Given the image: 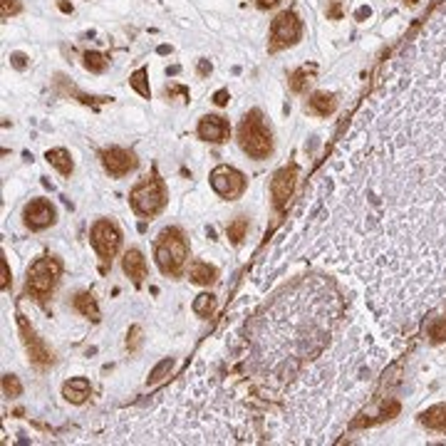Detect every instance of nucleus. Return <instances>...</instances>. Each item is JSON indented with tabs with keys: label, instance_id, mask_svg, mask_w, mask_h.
Wrapping results in <instances>:
<instances>
[{
	"label": "nucleus",
	"instance_id": "obj_18",
	"mask_svg": "<svg viewBox=\"0 0 446 446\" xmlns=\"http://www.w3.org/2000/svg\"><path fill=\"white\" fill-rule=\"evenodd\" d=\"M90 382L87 379H82V377H74V379H70V382H65V387H63V397L67 401H72V404H82V401L90 397Z\"/></svg>",
	"mask_w": 446,
	"mask_h": 446
},
{
	"label": "nucleus",
	"instance_id": "obj_19",
	"mask_svg": "<svg viewBox=\"0 0 446 446\" xmlns=\"http://www.w3.org/2000/svg\"><path fill=\"white\" fill-rule=\"evenodd\" d=\"M308 109L317 117H328L337 109V99L333 95H325V92H317V95L310 97V102H308Z\"/></svg>",
	"mask_w": 446,
	"mask_h": 446
},
{
	"label": "nucleus",
	"instance_id": "obj_10",
	"mask_svg": "<svg viewBox=\"0 0 446 446\" xmlns=\"http://www.w3.org/2000/svg\"><path fill=\"white\" fill-rule=\"evenodd\" d=\"M90 238L102 260H112V255L119 250V243H122V233H119V228L114 226L112 221H97L92 226Z\"/></svg>",
	"mask_w": 446,
	"mask_h": 446
},
{
	"label": "nucleus",
	"instance_id": "obj_31",
	"mask_svg": "<svg viewBox=\"0 0 446 446\" xmlns=\"http://www.w3.org/2000/svg\"><path fill=\"white\" fill-rule=\"evenodd\" d=\"M3 392H6L8 397H17L23 392V387H20L15 374H6V379H3Z\"/></svg>",
	"mask_w": 446,
	"mask_h": 446
},
{
	"label": "nucleus",
	"instance_id": "obj_35",
	"mask_svg": "<svg viewBox=\"0 0 446 446\" xmlns=\"http://www.w3.org/2000/svg\"><path fill=\"white\" fill-rule=\"evenodd\" d=\"M10 60H13V65H15L17 70H23V67H25V55H23V52H13Z\"/></svg>",
	"mask_w": 446,
	"mask_h": 446
},
{
	"label": "nucleus",
	"instance_id": "obj_36",
	"mask_svg": "<svg viewBox=\"0 0 446 446\" xmlns=\"http://www.w3.org/2000/svg\"><path fill=\"white\" fill-rule=\"evenodd\" d=\"M209 72H211V63H209V60H198V74H201V77H206Z\"/></svg>",
	"mask_w": 446,
	"mask_h": 446
},
{
	"label": "nucleus",
	"instance_id": "obj_16",
	"mask_svg": "<svg viewBox=\"0 0 446 446\" xmlns=\"http://www.w3.org/2000/svg\"><path fill=\"white\" fill-rule=\"evenodd\" d=\"M198 136L204 141H223L228 136V122L223 117H216V114H209V117L201 119V125H198Z\"/></svg>",
	"mask_w": 446,
	"mask_h": 446
},
{
	"label": "nucleus",
	"instance_id": "obj_13",
	"mask_svg": "<svg viewBox=\"0 0 446 446\" xmlns=\"http://www.w3.org/2000/svg\"><path fill=\"white\" fill-rule=\"evenodd\" d=\"M23 218L33 231H40V228L55 223V209H52V204L45 201V198H35V201H30V204L25 206Z\"/></svg>",
	"mask_w": 446,
	"mask_h": 446
},
{
	"label": "nucleus",
	"instance_id": "obj_23",
	"mask_svg": "<svg viewBox=\"0 0 446 446\" xmlns=\"http://www.w3.org/2000/svg\"><path fill=\"white\" fill-rule=\"evenodd\" d=\"M45 157H47V161L60 171V174H65V176L72 174V159H70V154L65 152V149H50Z\"/></svg>",
	"mask_w": 446,
	"mask_h": 446
},
{
	"label": "nucleus",
	"instance_id": "obj_8",
	"mask_svg": "<svg viewBox=\"0 0 446 446\" xmlns=\"http://www.w3.org/2000/svg\"><path fill=\"white\" fill-rule=\"evenodd\" d=\"M57 276H60V263H57L55 258L35 260L28 273V285H25V290L40 300L47 298V295L52 293V288H55Z\"/></svg>",
	"mask_w": 446,
	"mask_h": 446
},
{
	"label": "nucleus",
	"instance_id": "obj_17",
	"mask_svg": "<svg viewBox=\"0 0 446 446\" xmlns=\"http://www.w3.org/2000/svg\"><path fill=\"white\" fill-rule=\"evenodd\" d=\"M122 268H125V273L132 278V282H134V285H141V280L147 278V260H144L141 250H136V248L127 250L125 260H122Z\"/></svg>",
	"mask_w": 446,
	"mask_h": 446
},
{
	"label": "nucleus",
	"instance_id": "obj_2",
	"mask_svg": "<svg viewBox=\"0 0 446 446\" xmlns=\"http://www.w3.org/2000/svg\"><path fill=\"white\" fill-rule=\"evenodd\" d=\"M365 310L344 295L330 273H310L280 290L246 330L243 372L263 399L282 392L320 360Z\"/></svg>",
	"mask_w": 446,
	"mask_h": 446
},
{
	"label": "nucleus",
	"instance_id": "obj_27",
	"mask_svg": "<svg viewBox=\"0 0 446 446\" xmlns=\"http://www.w3.org/2000/svg\"><path fill=\"white\" fill-rule=\"evenodd\" d=\"M129 82H132V87H134V90L139 92L141 97H147V99L152 97V90H149V85H147V70H144V67L136 70V72L132 74Z\"/></svg>",
	"mask_w": 446,
	"mask_h": 446
},
{
	"label": "nucleus",
	"instance_id": "obj_37",
	"mask_svg": "<svg viewBox=\"0 0 446 446\" xmlns=\"http://www.w3.org/2000/svg\"><path fill=\"white\" fill-rule=\"evenodd\" d=\"M365 17H369V8H360L357 10V20H365Z\"/></svg>",
	"mask_w": 446,
	"mask_h": 446
},
{
	"label": "nucleus",
	"instance_id": "obj_32",
	"mask_svg": "<svg viewBox=\"0 0 446 446\" xmlns=\"http://www.w3.org/2000/svg\"><path fill=\"white\" fill-rule=\"evenodd\" d=\"M141 342V328L139 325H134V328L129 330V340H127V344H129V350H136Z\"/></svg>",
	"mask_w": 446,
	"mask_h": 446
},
{
	"label": "nucleus",
	"instance_id": "obj_3",
	"mask_svg": "<svg viewBox=\"0 0 446 446\" xmlns=\"http://www.w3.org/2000/svg\"><path fill=\"white\" fill-rule=\"evenodd\" d=\"M387 360V335L365 308L333 347L282 392L268 439L282 444L333 441L367 404Z\"/></svg>",
	"mask_w": 446,
	"mask_h": 446
},
{
	"label": "nucleus",
	"instance_id": "obj_22",
	"mask_svg": "<svg viewBox=\"0 0 446 446\" xmlns=\"http://www.w3.org/2000/svg\"><path fill=\"white\" fill-rule=\"evenodd\" d=\"M74 310L95 322L99 320V308H97V300L92 298L90 293H79L77 298H74Z\"/></svg>",
	"mask_w": 446,
	"mask_h": 446
},
{
	"label": "nucleus",
	"instance_id": "obj_39",
	"mask_svg": "<svg viewBox=\"0 0 446 446\" xmlns=\"http://www.w3.org/2000/svg\"><path fill=\"white\" fill-rule=\"evenodd\" d=\"M278 0H258V6L260 8H271V6H276Z\"/></svg>",
	"mask_w": 446,
	"mask_h": 446
},
{
	"label": "nucleus",
	"instance_id": "obj_11",
	"mask_svg": "<svg viewBox=\"0 0 446 446\" xmlns=\"http://www.w3.org/2000/svg\"><path fill=\"white\" fill-rule=\"evenodd\" d=\"M300 33H303V25H300L298 15L290 10L280 13V15L273 20L271 25V40H273V50L285 45H293L300 40Z\"/></svg>",
	"mask_w": 446,
	"mask_h": 446
},
{
	"label": "nucleus",
	"instance_id": "obj_38",
	"mask_svg": "<svg viewBox=\"0 0 446 446\" xmlns=\"http://www.w3.org/2000/svg\"><path fill=\"white\" fill-rule=\"evenodd\" d=\"M3 290H8V263H3Z\"/></svg>",
	"mask_w": 446,
	"mask_h": 446
},
{
	"label": "nucleus",
	"instance_id": "obj_4",
	"mask_svg": "<svg viewBox=\"0 0 446 446\" xmlns=\"http://www.w3.org/2000/svg\"><path fill=\"white\" fill-rule=\"evenodd\" d=\"M104 444H253L250 412L218 374L198 367L152 409L114 414Z\"/></svg>",
	"mask_w": 446,
	"mask_h": 446
},
{
	"label": "nucleus",
	"instance_id": "obj_9",
	"mask_svg": "<svg viewBox=\"0 0 446 446\" xmlns=\"http://www.w3.org/2000/svg\"><path fill=\"white\" fill-rule=\"evenodd\" d=\"M211 186L223 198H238L246 191V176L238 169H233V166L221 164L211 171Z\"/></svg>",
	"mask_w": 446,
	"mask_h": 446
},
{
	"label": "nucleus",
	"instance_id": "obj_7",
	"mask_svg": "<svg viewBox=\"0 0 446 446\" xmlns=\"http://www.w3.org/2000/svg\"><path fill=\"white\" fill-rule=\"evenodd\" d=\"M132 206L139 216H154L161 206H164V184L159 176H152V179H144L141 184H136L129 193Z\"/></svg>",
	"mask_w": 446,
	"mask_h": 446
},
{
	"label": "nucleus",
	"instance_id": "obj_34",
	"mask_svg": "<svg viewBox=\"0 0 446 446\" xmlns=\"http://www.w3.org/2000/svg\"><path fill=\"white\" fill-rule=\"evenodd\" d=\"M10 13H17V3L15 0H3V17H8Z\"/></svg>",
	"mask_w": 446,
	"mask_h": 446
},
{
	"label": "nucleus",
	"instance_id": "obj_12",
	"mask_svg": "<svg viewBox=\"0 0 446 446\" xmlns=\"http://www.w3.org/2000/svg\"><path fill=\"white\" fill-rule=\"evenodd\" d=\"M17 328H20V335H23L25 350H28L30 360H33L35 365H40V367H45V365H50V362H52V352L47 350L45 344H42V340H40L38 335H35V330L28 325L25 315H17Z\"/></svg>",
	"mask_w": 446,
	"mask_h": 446
},
{
	"label": "nucleus",
	"instance_id": "obj_30",
	"mask_svg": "<svg viewBox=\"0 0 446 446\" xmlns=\"http://www.w3.org/2000/svg\"><path fill=\"white\" fill-rule=\"evenodd\" d=\"M174 369V360H164V362H159L157 367H154V372H152V377H149V382L152 384H159L161 379L166 377V374Z\"/></svg>",
	"mask_w": 446,
	"mask_h": 446
},
{
	"label": "nucleus",
	"instance_id": "obj_6",
	"mask_svg": "<svg viewBox=\"0 0 446 446\" xmlns=\"http://www.w3.org/2000/svg\"><path fill=\"white\" fill-rule=\"evenodd\" d=\"M154 255H157V263L159 268H161V273H166V276H179L189 255L186 241H184L179 228H166V231L159 236Z\"/></svg>",
	"mask_w": 446,
	"mask_h": 446
},
{
	"label": "nucleus",
	"instance_id": "obj_15",
	"mask_svg": "<svg viewBox=\"0 0 446 446\" xmlns=\"http://www.w3.org/2000/svg\"><path fill=\"white\" fill-rule=\"evenodd\" d=\"M295 176H298V169H295V166H285V169H280L276 176H273L271 193H273V204H276V209H282V206L288 204V198L295 186Z\"/></svg>",
	"mask_w": 446,
	"mask_h": 446
},
{
	"label": "nucleus",
	"instance_id": "obj_24",
	"mask_svg": "<svg viewBox=\"0 0 446 446\" xmlns=\"http://www.w3.org/2000/svg\"><path fill=\"white\" fill-rule=\"evenodd\" d=\"M427 333H429V340H431L434 344L446 342V315L434 317V320L429 322V328H427Z\"/></svg>",
	"mask_w": 446,
	"mask_h": 446
},
{
	"label": "nucleus",
	"instance_id": "obj_28",
	"mask_svg": "<svg viewBox=\"0 0 446 446\" xmlns=\"http://www.w3.org/2000/svg\"><path fill=\"white\" fill-rule=\"evenodd\" d=\"M246 231H248V221L246 218H236L231 223V226H228V238H231V243H241L243 238H246Z\"/></svg>",
	"mask_w": 446,
	"mask_h": 446
},
{
	"label": "nucleus",
	"instance_id": "obj_26",
	"mask_svg": "<svg viewBox=\"0 0 446 446\" xmlns=\"http://www.w3.org/2000/svg\"><path fill=\"white\" fill-rule=\"evenodd\" d=\"M315 72V67H308V65H303V67L298 70V72L293 74V79H290V87H293L295 92H303L305 90V85L310 82V74Z\"/></svg>",
	"mask_w": 446,
	"mask_h": 446
},
{
	"label": "nucleus",
	"instance_id": "obj_33",
	"mask_svg": "<svg viewBox=\"0 0 446 446\" xmlns=\"http://www.w3.org/2000/svg\"><path fill=\"white\" fill-rule=\"evenodd\" d=\"M228 99H231V97H228V90H218V92L214 95V102L218 104V107H226Z\"/></svg>",
	"mask_w": 446,
	"mask_h": 446
},
{
	"label": "nucleus",
	"instance_id": "obj_5",
	"mask_svg": "<svg viewBox=\"0 0 446 446\" xmlns=\"http://www.w3.org/2000/svg\"><path fill=\"white\" fill-rule=\"evenodd\" d=\"M238 144H241L243 152L253 159H266L273 152L271 129L266 127L263 114L258 109H253L250 114L243 117L241 127H238Z\"/></svg>",
	"mask_w": 446,
	"mask_h": 446
},
{
	"label": "nucleus",
	"instance_id": "obj_21",
	"mask_svg": "<svg viewBox=\"0 0 446 446\" xmlns=\"http://www.w3.org/2000/svg\"><path fill=\"white\" fill-rule=\"evenodd\" d=\"M189 278H191L196 285H209V282L216 280V268L209 266V263H201V260H196V263H191Z\"/></svg>",
	"mask_w": 446,
	"mask_h": 446
},
{
	"label": "nucleus",
	"instance_id": "obj_14",
	"mask_svg": "<svg viewBox=\"0 0 446 446\" xmlns=\"http://www.w3.org/2000/svg\"><path fill=\"white\" fill-rule=\"evenodd\" d=\"M99 157H102V166L112 176H125V174H129V171L136 166L134 154H129L127 149H119V147L104 149Z\"/></svg>",
	"mask_w": 446,
	"mask_h": 446
},
{
	"label": "nucleus",
	"instance_id": "obj_29",
	"mask_svg": "<svg viewBox=\"0 0 446 446\" xmlns=\"http://www.w3.org/2000/svg\"><path fill=\"white\" fill-rule=\"evenodd\" d=\"M85 67L92 70V72H102L107 67V60L99 52H85Z\"/></svg>",
	"mask_w": 446,
	"mask_h": 446
},
{
	"label": "nucleus",
	"instance_id": "obj_25",
	"mask_svg": "<svg viewBox=\"0 0 446 446\" xmlns=\"http://www.w3.org/2000/svg\"><path fill=\"white\" fill-rule=\"evenodd\" d=\"M214 308H216V298L211 293H204V295H198L196 300H193V312L196 315H211L214 312Z\"/></svg>",
	"mask_w": 446,
	"mask_h": 446
},
{
	"label": "nucleus",
	"instance_id": "obj_1",
	"mask_svg": "<svg viewBox=\"0 0 446 446\" xmlns=\"http://www.w3.org/2000/svg\"><path fill=\"white\" fill-rule=\"evenodd\" d=\"M295 248L390 340L446 303V3L401 45L305 193Z\"/></svg>",
	"mask_w": 446,
	"mask_h": 446
},
{
	"label": "nucleus",
	"instance_id": "obj_20",
	"mask_svg": "<svg viewBox=\"0 0 446 446\" xmlns=\"http://www.w3.org/2000/svg\"><path fill=\"white\" fill-rule=\"evenodd\" d=\"M422 424L427 429L446 434V404H436V407L427 409V412L422 414Z\"/></svg>",
	"mask_w": 446,
	"mask_h": 446
}]
</instances>
